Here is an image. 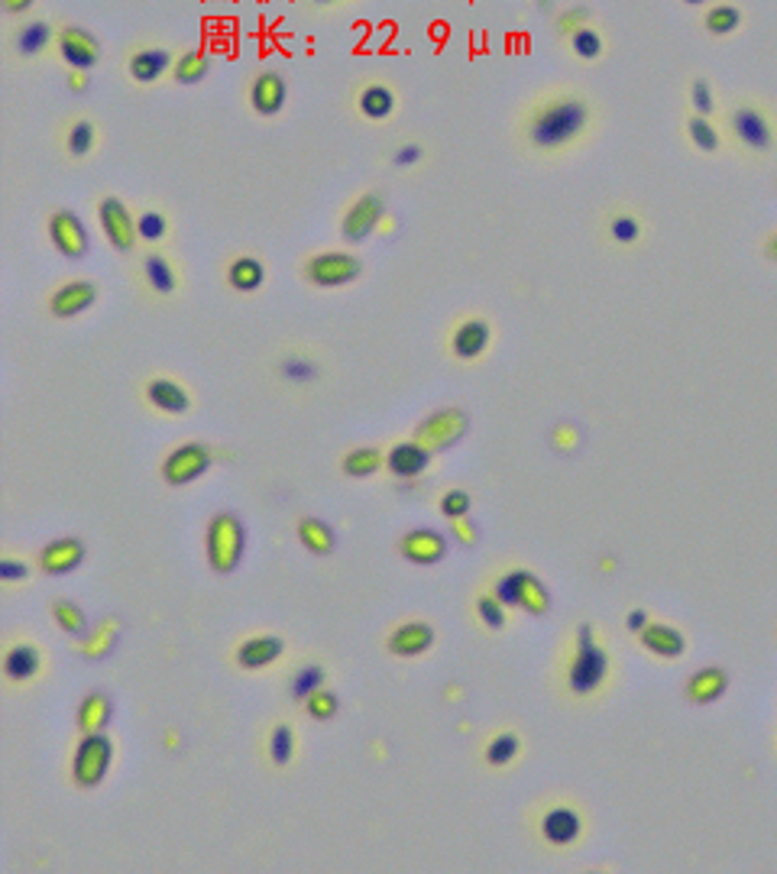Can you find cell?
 Returning a JSON list of instances; mask_svg holds the SVG:
<instances>
[{
	"label": "cell",
	"mask_w": 777,
	"mask_h": 874,
	"mask_svg": "<svg viewBox=\"0 0 777 874\" xmlns=\"http://www.w3.org/2000/svg\"><path fill=\"white\" fill-rule=\"evenodd\" d=\"M596 124V104L583 91L554 88L535 94L515 114V140L528 156L557 159L577 149Z\"/></svg>",
	"instance_id": "6da1fadb"
},
{
	"label": "cell",
	"mask_w": 777,
	"mask_h": 874,
	"mask_svg": "<svg viewBox=\"0 0 777 874\" xmlns=\"http://www.w3.org/2000/svg\"><path fill=\"white\" fill-rule=\"evenodd\" d=\"M609 680V651L593 632V625H577L574 632V654L567 661L564 684L570 696H593L606 687Z\"/></svg>",
	"instance_id": "7a4b0ae2"
},
{
	"label": "cell",
	"mask_w": 777,
	"mask_h": 874,
	"mask_svg": "<svg viewBox=\"0 0 777 874\" xmlns=\"http://www.w3.org/2000/svg\"><path fill=\"white\" fill-rule=\"evenodd\" d=\"M179 49L162 43V39H136L124 49L120 72L133 88H159L172 78Z\"/></svg>",
	"instance_id": "3957f363"
},
{
	"label": "cell",
	"mask_w": 777,
	"mask_h": 874,
	"mask_svg": "<svg viewBox=\"0 0 777 874\" xmlns=\"http://www.w3.org/2000/svg\"><path fill=\"white\" fill-rule=\"evenodd\" d=\"M56 33L59 23L49 17L30 13L23 20H13L7 30V59L13 65H39L56 52Z\"/></svg>",
	"instance_id": "277c9868"
},
{
	"label": "cell",
	"mask_w": 777,
	"mask_h": 874,
	"mask_svg": "<svg viewBox=\"0 0 777 874\" xmlns=\"http://www.w3.org/2000/svg\"><path fill=\"white\" fill-rule=\"evenodd\" d=\"M363 276V259L350 250H318L302 259V279L311 289H347Z\"/></svg>",
	"instance_id": "5b68a950"
},
{
	"label": "cell",
	"mask_w": 777,
	"mask_h": 874,
	"mask_svg": "<svg viewBox=\"0 0 777 874\" xmlns=\"http://www.w3.org/2000/svg\"><path fill=\"white\" fill-rule=\"evenodd\" d=\"M247 551V528L234 512H221L208 522L204 535V554L214 573H234Z\"/></svg>",
	"instance_id": "8992f818"
},
{
	"label": "cell",
	"mask_w": 777,
	"mask_h": 874,
	"mask_svg": "<svg viewBox=\"0 0 777 874\" xmlns=\"http://www.w3.org/2000/svg\"><path fill=\"white\" fill-rule=\"evenodd\" d=\"M136 282H140L146 298L166 302V298H175L185 289V272L172 253L149 247L140 259H136Z\"/></svg>",
	"instance_id": "52a82bcc"
},
{
	"label": "cell",
	"mask_w": 777,
	"mask_h": 874,
	"mask_svg": "<svg viewBox=\"0 0 777 874\" xmlns=\"http://www.w3.org/2000/svg\"><path fill=\"white\" fill-rule=\"evenodd\" d=\"M493 593L506 603L509 609H522L528 616H544L551 609V593L535 573L525 567H512L499 573L493 580Z\"/></svg>",
	"instance_id": "ba28073f"
},
{
	"label": "cell",
	"mask_w": 777,
	"mask_h": 874,
	"mask_svg": "<svg viewBox=\"0 0 777 874\" xmlns=\"http://www.w3.org/2000/svg\"><path fill=\"white\" fill-rule=\"evenodd\" d=\"M94 214H98V227L104 240L111 243V250L120 256H130L140 247V234H136V211L120 195H98L94 201Z\"/></svg>",
	"instance_id": "9c48e42d"
},
{
	"label": "cell",
	"mask_w": 777,
	"mask_h": 874,
	"mask_svg": "<svg viewBox=\"0 0 777 874\" xmlns=\"http://www.w3.org/2000/svg\"><path fill=\"white\" fill-rule=\"evenodd\" d=\"M114 764V742L107 732H85L72 755V784L81 790L98 787Z\"/></svg>",
	"instance_id": "30bf717a"
},
{
	"label": "cell",
	"mask_w": 777,
	"mask_h": 874,
	"mask_svg": "<svg viewBox=\"0 0 777 874\" xmlns=\"http://www.w3.org/2000/svg\"><path fill=\"white\" fill-rule=\"evenodd\" d=\"M350 104H353V114H357L360 120H366V124H389V120L399 114L402 94L389 78L376 75V78L357 81Z\"/></svg>",
	"instance_id": "8fae6325"
},
{
	"label": "cell",
	"mask_w": 777,
	"mask_h": 874,
	"mask_svg": "<svg viewBox=\"0 0 777 874\" xmlns=\"http://www.w3.org/2000/svg\"><path fill=\"white\" fill-rule=\"evenodd\" d=\"M386 217V201L379 191H360V195H353L344 211H340V240L344 243H363L370 240L379 224H383Z\"/></svg>",
	"instance_id": "7c38bea8"
},
{
	"label": "cell",
	"mask_w": 777,
	"mask_h": 874,
	"mask_svg": "<svg viewBox=\"0 0 777 874\" xmlns=\"http://www.w3.org/2000/svg\"><path fill=\"white\" fill-rule=\"evenodd\" d=\"M56 59L65 68H85V72H91V68L104 59V46H101V39L88 30V26L72 23V20H59Z\"/></svg>",
	"instance_id": "4fadbf2b"
},
{
	"label": "cell",
	"mask_w": 777,
	"mask_h": 874,
	"mask_svg": "<svg viewBox=\"0 0 777 874\" xmlns=\"http://www.w3.org/2000/svg\"><path fill=\"white\" fill-rule=\"evenodd\" d=\"M493 340H496L493 321L483 318V314H467V318H460L451 327V334H447V353L460 363H476L489 353Z\"/></svg>",
	"instance_id": "5bb4252c"
},
{
	"label": "cell",
	"mask_w": 777,
	"mask_h": 874,
	"mask_svg": "<svg viewBox=\"0 0 777 874\" xmlns=\"http://www.w3.org/2000/svg\"><path fill=\"white\" fill-rule=\"evenodd\" d=\"M289 104V78L279 68H256L247 81V107L259 120H272Z\"/></svg>",
	"instance_id": "9a60e30c"
},
{
	"label": "cell",
	"mask_w": 777,
	"mask_h": 874,
	"mask_svg": "<svg viewBox=\"0 0 777 874\" xmlns=\"http://www.w3.org/2000/svg\"><path fill=\"white\" fill-rule=\"evenodd\" d=\"M729 130L735 136L745 153H755V156H765L774 149V124L771 117L765 114V107L758 104H739L729 117Z\"/></svg>",
	"instance_id": "2e32d148"
},
{
	"label": "cell",
	"mask_w": 777,
	"mask_h": 874,
	"mask_svg": "<svg viewBox=\"0 0 777 874\" xmlns=\"http://www.w3.org/2000/svg\"><path fill=\"white\" fill-rule=\"evenodd\" d=\"M98 298H101L98 282L88 276H72L52 285V292L46 295V311L59 321H72L98 305Z\"/></svg>",
	"instance_id": "e0dca14e"
},
{
	"label": "cell",
	"mask_w": 777,
	"mask_h": 874,
	"mask_svg": "<svg viewBox=\"0 0 777 874\" xmlns=\"http://www.w3.org/2000/svg\"><path fill=\"white\" fill-rule=\"evenodd\" d=\"M46 237L52 243V250L65 259H72V263L85 259L91 250V234H88L85 221L68 208H52L46 214Z\"/></svg>",
	"instance_id": "ac0fdd59"
},
{
	"label": "cell",
	"mask_w": 777,
	"mask_h": 874,
	"mask_svg": "<svg viewBox=\"0 0 777 874\" xmlns=\"http://www.w3.org/2000/svg\"><path fill=\"white\" fill-rule=\"evenodd\" d=\"M470 428V418L463 408H438L431 412L421 425L415 428V441L421 447H428L431 454H441V450H451L463 434Z\"/></svg>",
	"instance_id": "d6986e66"
},
{
	"label": "cell",
	"mask_w": 777,
	"mask_h": 874,
	"mask_svg": "<svg viewBox=\"0 0 777 874\" xmlns=\"http://www.w3.org/2000/svg\"><path fill=\"white\" fill-rule=\"evenodd\" d=\"M101 146V127L91 114H68L59 124V149L68 162H88Z\"/></svg>",
	"instance_id": "ffe728a7"
},
{
	"label": "cell",
	"mask_w": 777,
	"mask_h": 874,
	"mask_svg": "<svg viewBox=\"0 0 777 874\" xmlns=\"http://www.w3.org/2000/svg\"><path fill=\"white\" fill-rule=\"evenodd\" d=\"M208 470H211V450L198 441L175 447L172 454L162 460V480L169 486H192Z\"/></svg>",
	"instance_id": "44dd1931"
},
{
	"label": "cell",
	"mask_w": 777,
	"mask_h": 874,
	"mask_svg": "<svg viewBox=\"0 0 777 874\" xmlns=\"http://www.w3.org/2000/svg\"><path fill=\"white\" fill-rule=\"evenodd\" d=\"M541 839L551 845V849H570L577 845L583 836V816L577 813V807L570 803H551L548 810L541 813Z\"/></svg>",
	"instance_id": "7402d4cb"
},
{
	"label": "cell",
	"mask_w": 777,
	"mask_h": 874,
	"mask_svg": "<svg viewBox=\"0 0 777 874\" xmlns=\"http://www.w3.org/2000/svg\"><path fill=\"white\" fill-rule=\"evenodd\" d=\"M143 399L159 415H185L192 408V392L172 376H149L143 382Z\"/></svg>",
	"instance_id": "603a6c76"
},
{
	"label": "cell",
	"mask_w": 777,
	"mask_h": 874,
	"mask_svg": "<svg viewBox=\"0 0 777 874\" xmlns=\"http://www.w3.org/2000/svg\"><path fill=\"white\" fill-rule=\"evenodd\" d=\"M43 664H46L43 648H39L36 641H26V638L10 641L4 651V677L17 687L33 684V680L43 674Z\"/></svg>",
	"instance_id": "cb8c5ba5"
},
{
	"label": "cell",
	"mask_w": 777,
	"mask_h": 874,
	"mask_svg": "<svg viewBox=\"0 0 777 874\" xmlns=\"http://www.w3.org/2000/svg\"><path fill=\"white\" fill-rule=\"evenodd\" d=\"M434 648V628L425 619H408L399 622L386 635V651L395 658H421Z\"/></svg>",
	"instance_id": "d4e9b609"
},
{
	"label": "cell",
	"mask_w": 777,
	"mask_h": 874,
	"mask_svg": "<svg viewBox=\"0 0 777 874\" xmlns=\"http://www.w3.org/2000/svg\"><path fill=\"white\" fill-rule=\"evenodd\" d=\"M399 551H402V557L408 564L434 567L438 561H444L447 538L441 535V531H434V528H412V531H405V535H402Z\"/></svg>",
	"instance_id": "484cf974"
},
{
	"label": "cell",
	"mask_w": 777,
	"mask_h": 874,
	"mask_svg": "<svg viewBox=\"0 0 777 874\" xmlns=\"http://www.w3.org/2000/svg\"><path fill=\"white\" fill-rule=\"evenodd\" d=\"M266 276H269V269H266V259L263 256H256V253H237V256H230L227 259V266H224V282H227V289H234V292H240V295H253V292H259L266 285Z\"/></svg>",
	"instance_id": "4316f807"
},
{
	"label": "cell",
	"mask_w": 777,
	"mask_h": 874,
	"mask_svg": "<svg viewBox=\"0 0 777 874\" xmlns=\"http://www.w3.org/2000/svg\"><path fill=\"white\" fill-rule=\"evenodd\" d=\"M285 654V641L279 635H250L247 641H240L234 661L240 671H266Z\"/></svg>",
	"instance_id": "83f0119b"
},
{
	"label": "cell",
	"mask_w": 777,
	"mask_h": 874,
	"mask_svg": "<svg viewBox=\"0 0 777 874\" xmlns=\"http://www.w3.org/2000/svg\"><path fill=\"white\" fill-rule=\"evenodd\" d=\"M81 561H85V544L78 538H59L39 551V570L49 573V577H65V573L81 567Z\"/></svg>",
	"instance_id": "f1b7e54d"
},
{
	"label": "cell",
	"mask_w": 777,
	"mask_h": 874,
	"mask_svg": "<svg viewBox=\"0 0 777 874\" xmlns=\"http://www.w3.org/2000/svg\"><path fill=\"white\" fill-rule=\"evenodd\" d=\"M214 72V56L204 46H185L179 49V59H175V68H172V85H182V88H192V85H201V81H208Z\"/></svg>",
	"instance_id": "f546056e"
},
{
	"label": "cell",
	"mask_w": 777,
	"mask_h": 874,
	"mask_svg": "<svg viewBox=\"0 0 777 874\" xmlns=\"http://www.w3.org/2000/svg\"><path fill=\"white\" fill-rule=\"evenodd\" d=\"M428 463H431V450L421 447L415 437L412 441H399L395 447H389L386 454V470L392 476H399V480H415V476L428 470Z\"/></svg>",
	"instance_id": "4dcf8cb0"
},
{
	"label": "cell",
	"mask_w": 777,
	"mask_h": 874,
	"mask_svg": "<svg viewBox=\"0 0 777 874\" xmlns=\"http://www.w3.org/2000/svg\"><path fill=\"white\" fill-rule=\"evenodd\" d=\"M136 234L146 247H162L172 234V217L162 204H140L136 208Z\"/></svg>",
	"instance_id": "1f68e13d"
},
{
	"label": "cell",
	"mask_w": 777,
	"mask_h": 874,
	"mask_svg": "<svg viewBox=\"0 0 777 874\" xmlns=\"http://www.w3.org/2000/svg\"><path fill=\"white\" fill-rule=\"evenodd\" d=\"M642 645L651 654H658V658H684L687 651L684 635H680L674 625H664V622H648L642 628Z\"/></svg>",
	"instance_id": "d6a6232c"
},
{
	"label": "cell",
	"mask_w": 777,
	"mask_h": 874,
	"mask_svg": "<svg viewBox=\"0 0 777 874\" xmlns=\"http://www.w3.org/2000/svg\"><path fill=\"white\" fill-rule=\"evenodd\" d=\"M111 716H114L111 696L101 693V690H94L78 706V729L81 732H104L107 722H111Z\"/></svg>",
	"instance_id": "836d02e7"
},
{
	"label": "cell",
	"mask_w": 777,
	"mask_h": 874,
	"mask_svg": "<svg viewBox=\"0 0 777 874\" xmlns=\"http://www.w3.org/2000/svg\"><path fill=\"white\" fill-rule=\"evenodd\" d=\"M729 687V677L726 671H719V667H706V671H697L690 680H687V696L690 703H716L722 693H726Z\"/></svg>",
	"instance_id": "e575fe53"
},
{
	"label": "cell",
	"mask_w": 777,
	"mask_h": 874,
	"mask_svg": "<svg viewBox=\"0 0 777 874\" xmlns=\"http://www.w3.org/2000/svg\"><path fill=\"white\" fill-rule=\"evenodd\" d=\"M564 43L570 49V56L580 59V62H599V59L606 56V39H603V33H599L596 23L580 26V30L570 33Z\"/></svg>",
	"instance_id": "d590c367"
},
{
	"label": "cell",
	"mask_w": 777,
	"mask_h": 874,
	"mask_svg": "<svg viewBox=\"0 0 777 874\" xmlns=\"http://www.w3.org/2000/svg\"><path fill=\"white\" fill-rule=\"evenodd\" d=\"M383 467H386V457L379 447H353L344 454V460H340V470L353 476V480H366V476L379 473Z\"/></svg>",
	"instance_id": "8d00e7d4"
},
{
	"label": "cell",
	"mask_w": 777,
	"mask_h": 874,
	"mask_svg": "<svg viewBox=\"0 0 777 874\" xmlns=\"http://www.w3.org/2000/svg\"><path fill=\"white\" fill-rule=\"evenodd\" d=\"M522 755V735L518 732H512V729H506V732H496L493 739L486 742V748H483V758H486V764L489 768H509V764Z\"/></svg>",
	"instance_id": "74e56055"
},
{
	"label": "cell",
	"mask_w": 777,
	"mask_h": 874,
	"mask_svg": "<svg viewBox=\"0 0 777 874\" xmlns=\"http://www.w3.org/2000/svg\"><path fill=\"white\" fill-rule=\"evenodd\" d=\"M266 751H269V761L276 764V768H289V764L295 761V751H298L292 722H276V726L269 729Z\"/></svg>",
	"instance_id": "f35d334b"
},
{
	"label": "cell",
	"mask_w": 777,
	"mask_h": 874,
	"mask_svg": "<svg viewBox=\"0 0 777 874\" xmlns=\"http://www.w3.org/2000/svg\"><path fill=\"white\" fill-rule=\"evenodd\" d=\"M298 541L305 544V551L318 557L334 551V531L327 528L321 518H302V522H298Z\"/></svg>",
	"instance_id": "ab89813d"
},
{
	"label": "cell",
	"mask_w": 777,
	"mask_h": 874,
	"mask_svg": "<svg viewBox=\"0 0 777 874\" xmlns=\"http://www.w3.org/2000/svg\"><path fill=\"white\" fill-rule=\"evenodd\" d=\"M742 26V10L735 4H713L703 13V30L710 36H732Z\"/></svg>",
	"instance_id": "60d3db41"
},
{
	"label": "cell",
	"mask_w": 777,
	"mask_h": 874,
	"mask_svg": "<svg viewBox=\"0 0 777 874\" xmlns=\"http://www.w3.org/2000/svg\"><path fill=\"white\" fill-rule=\"evenodd\" d=\"M473 609H476V619H480L483 628H489V632H502V628H506V622H509V606L502 603V599L493 590L476 593Z\"/></svg>",
	"instance_id": "b9f144b4"
},
{
	"label": "cell",
	"mask_w": 777,
	"mask_h": 874,
	"mask_svg": "<svg viewBox=\"0 0 777 874\" xmlns=\"http://www.w3.org/2000/svg\"><path fill=\"white\" fill-rule=\"evenodd\" d=\"M687 136L700 153H719L722 146V133L710 124V117H700V114L687 117Z\"/></svg>",
	"instance_id": "7bdbcfd3"
},
{
	"label": "cell",
	"mask_w": 777,
	"mask_h": 874,
	"mask_svg": "<svg viewBox=\"0 0 777 874\" xmlns=\"http://www.w3.org/2000/svg\"><path fill=\"white\" fill-rule=\"evenodd\" d=\"M114 638H117V622L107 619L104 625H98L94 632L85 638V645H81L78 651L85 654V658L98 661V658H107V654L114 651Z\"/></svg>",
	"instance_id": "ee69618b"
},
{
	"label": "cell",
	"mask_w": 777,
	"mask_h": 874,
	"mask_svg": "<svg viewBox=\"0 0 777 874\" xmlns=\"http://www.w3.org/2000/svg\"><path fill=\"white\" fill-rule=\"evenodd\" d=\"M49 609H52V619H56V625L62 628V632H68V635H85L88 632L85 612H81L75 603H68V599H56Z\"/></svg>",
	"instance_id": "f6af8a7d"
},
{
	"label": "cell",
	"mask_w": 777,
	"mask_h": 874,
	"mask_svg": "<svg viewBox=\"0 0 777 874\" xmlns=\"http://www.w3.org/2000/svg\"><path fill=\"white\" fill-rule=\"evenodd\" d=\"M282 376L289 379V382H311L318 376V363L311 360V353H305V350H295V353H285V360H282Z\"/></svg>",
	"instance_id": "bcb514c9"
},
{
	"label": "cell",
	"mask_w": 777,
	"mask_h": 874,
	"mask_svg": "<svg viewBox=\"0 0 777 874\" xmlns=\"http://www.w3.org/2000/svg\"><path fill=\"white\" fill-rule=\"evenodd\" d=\"M609 237L622 243V247H629V243H635L638 237H642V221L632 214V211H616L609 217Z\"/></svg>",
	"instance_id": "7dc6e473"
},
{
	"label": "cell",
	"mask_w": 777,
	"mask_h": 874,
	"mask_svg": "<svg viewBox=\"0 0 777 874\" xmlns=\"http://www.w3.org/2000/svg\"><path fill=\"white\" fill-rule=\"evenodd\" d=\"M321 687H324V667H318V664H308V667H302V671H295V677H292V696L302 703Z\"/></svg>",
	"instance_id": "c3c4849f"
},
{
	"label": "cell",
	"mask_w": 777,
	"mask_h": 874,
	"mask_svg": "<svg viewBox=\"0 0 777 874\" xmlns=\"http://www.w3.org/2000/svg\"><path fill=\"white\" fill-rule=\"evenodd\" d=\"M586 23H593V10L586 7V4H574V7H564L561 13H557V20H554V26H557V36H570V33H577L580 26H586Z\"/></svg>",
	"instance_id": "681fc988"
},
{
	"label": "cell",
	"mask_w": 777,
	"mask_h": 874,
	"mask_svg": "<svg viewBox=\"0 0 777 874\" xmlns=\"http://www.w3.org/2000/svg\"><path fill=\"white\" fill-rule=\"evenodd\" d=\"M337 709H340V700L337 696L331 693V690H315L305 700V713L311 716V719H318V722H327V719H334L337 716Z\"/></svg>",
	"instance_id": "f907efd6"
},
{
	"label": "cell",
	"mask_w": 777,
	"mask_h": 874,
	"mask_svg": "<svg viewBox=\"0 0 777 874\" xmlns=\"http://www.w3.org/2000/svg\"><path fill=\"white\" fill-rule=\"evenodd\" d=\"M690 107H693V114H700V117H710L716 111V94L706 78L690 81Z\"/></svg>",
	"instance_id": "816d5d0a"
},
{
	"label": "cell",
	"mask_w": 777,
	"mask_h": 874,
	"mask_svg": "<svg viewBox=\"0 0 777 874\" xmlns=\"http://www.w3.org/2000/svg\"><path fill=\"white\" fill-rule=\"evenodd\" d=\"M421 162H425V146L415 143V140H405L389 153L392 169H415V166H421Z\"/></svg>",
	"instance_id": "f5cc1de1"
},
{
	"label": "cell",
	"mask_w": 777,
	"mask_h": 874,
	"mask_svg": "<svg viewBox=\"0 0 777 874\" xmlns=\"http://www.w3.org/2000/svg\"><path fill=\"white\" fill-rule=\"evenodd\" d=\"M441 515L444 518H467L470 515V505H473V499H470V493L467 489H447V493L441 496Z\"/></svg>",
	"instance_id": "db71d44e"
},
{
	"label": "cell",
	"mask_w": 777,
	"mask_h": 874,
	"mask_svg": "<svg viewBox=\"0 0 777 874\" xmlns=\"http://www.w3.org/2000/svg\"><path fill=\"white\" fill-rule=\"evenodd\" d=\"M30 573H33L30 564L20 561V557H10V554L0 557V583H4V586L26 583V580H30Z\"/></svg>",
	"instance_id": "11a10c76"
},
{
	"label": "cell",
	"mask_w": 777,
	"mask_h": 874,
	"mask_svg": "<svg viewBox=\"0 0 777 874\" xmlns=\"http://www.w3.org/2000/svg\"><path fill=\"white\" fill-rule=\"evenodd\" d=\"M65 88L72 94H88L91 91V72H85V68H65Z\"/></svg>",
	"instance_id": "9f6ffc18"
},
{
	"label": "cell",
	"mask_w": 777,
	"mask_h": 874,
	"mask_svg": "<svg viewBox=\"0 0 777 874\" xmlns=\"http://www.w3.org/2000/svg\"><path fill=\"white\" fill-rule=\"evenodd\" d=\"M0 10H4L10 20H23L36 10V0H0Z\"/></svg>",
	"instance_id": "6f0895ef"
},
{
	"label": "cell",
	"mask_w": 777,
	"mask_h": 874,
	"mask_svg": "<svg viewBox=\"0 0 777 874\" xmlns=\"http://www.w3.org/2000/svg\"><path fill=\"white\" fill-rule=\"evenodd\" d=\"M302 4L311 13H337V10H347L353 0H302Z\"/></svg>",
	"instance_id": "680465c9"
},
{
	"label": "cell",
	"mask_w": 777,
	"mask_h": 874,
	"mask_svg": "<svg viewBox=\"0 0 777 874\" xmlns=\"http://www.w3.org/2000/svg\"><path fill=\"white\" fill-rule=\"evenodd\" d=\"M451 525H454V531H457V538H460L463 544H467V548H473V544H476V528L470 525V518H454Z\"/></svg>",
	"instance_id": "91938a15"
},
{
	"label": "cell",
	"mask_w": 777,
	"mask_h": 874,
	"mask_svg": "<svg viewBox=\"0 0 777 874\" xmlns=\"http://www.w3.org/2000/svg\"><path fill=\"white\" fill-rule=\"evenodd\" d=\"M645 625H648V612H645V609H635L632 616H629V628H632V632L642 635V628H645Z\"/></svg>",
	"instance_id": "94428289"
},
{
	"label": "cell",
	"mask_w": 777,
	"mask_h": 874,
	"mask_svg": "<svg viewBox=\"0 0 777 874\" xmlns=\"http://www.w3.org/2000/svg\"><path fill=\"white\" fill-rule=\"evenodd\" d=\"M765 253H768V259H774V263H777V234H771V240L765 243Z\"/></svg>",
	"instance_id": "6125c7cd"
},
{
	"label": "cell",
	"mask_w": 777,
	"mask_h": 874,
	"mask_svg": "<svg viewBox=\"0 0 777 874\" xmlns=\"http://www.w3.org/2000/svg\"><path fill=\"white\" fill-rule=\"evenodd\" d=\"M684 4H690V7H703L706 0H684Z\"/></svg>",
	"instance_id": "be15d7a7"
}]
</instances>
